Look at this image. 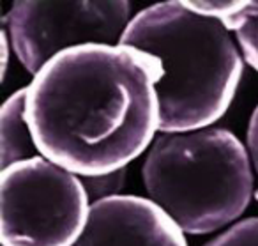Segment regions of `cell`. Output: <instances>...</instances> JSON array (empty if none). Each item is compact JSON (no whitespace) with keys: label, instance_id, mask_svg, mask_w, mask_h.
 Masks as SVG:
<instances>
[{"label":"cell","instance_id":"6da1fadb","mask_svg":"<svg viewBox=\"0 0 258 246\" xmlns=\"http://www.w3.org/2000/svg\"><path fill=\"white\" fill-rule=\"evenodd\" d=\"M27 121L57 167L82 177L124 170L159 131L152 59L122 44L62 52L27 87Z\"/></svg>","mask_w":258,"mask_h":246},{"label":"cell","instance_id":"8992f818","mask_svg":"<svg viewBox=\"0 0 258 246\" xmlns=\"http://www.w3.org/2000/svg\"><path fill=\"white\" fill-rule=\"evenodd\" d=\"M73 246H187L184 232L152 200L117 195L90 206Z\"/></svg>","mask_w":258,"mask_h":246},{"label":"cell","instance_id":"30bf717a","mask_svg":"<svg viewBox=\"0 0 258 246\" xmlns=\"http://www.w3.org/2000/svg\"><path fill=\"white\" fill-rule=\"evenodd\" d=\"M235 37L240 44L242 57L254 71H258V13L247 16L235 29Z\"/></svg>","mask_w":258,"mask_h":246},{"label":"cell","instance_id":"8fae6325","mask_svg":"<svg viewBox=\"0 0 258 246\" xmlns=\"http://www.w3.org/2000/svg\"><path fill=\"white\" fill-rule=\"evenodd\" d=\"M83 184H85V189L92 204L97 200L117 196V191L124 184V170L108 175H99V177H83Z\"/></svg>","mask_w":258,"mask_h":246},{"label":"cell","instance_id":"ba28073f","mask_svg":"<svg viewBox=\"0 0 258 246\" xmlns=\"http://www.w3.org/2000/svg\"><path fill=\"white\" fill-rule=\"evenodd\" d=\"M184 4L198 15L218 20L230 32H235L247 16L258 13V0H184Z\"/></svg>","mask_w":258,"mask_h":246},{"label":"cell","instance_id":"9c48e42d","mask_svg":"<svg viewBox=\"0 0 258 246\" xmlns=\"http://www.w3.org/2000/svg\"><path fill=\"white\" fill-rule=\"evenodd\" d=\"M205 246H258V218L239 221Z\"/></svg>","mask_w":258,"mask_h":246},{"label":"cell","instance_id":"7c38bea8","mask_svg":"<svg viewBox=\"0 0 258 246\" xmlns=\"http://www.w3.org/2000/svg\"><path fill=\"white\" fill-rule=\"evenodd\" d=\"M247 149H249L251 161H253L254 170L258 174V107L254 108L253 115H251L249 126H247ZM254 196L258 200V189L254 193Z\"/></svg>","mask_w":258,"mask_h":246},{"label":"cell","instance_id":"7a4b0ae2","mask_svg":"<svg viewBox=\"0 0 258 246\" xmlns=\"http://www.w3.org/2000/svg\"><path fill=\"white\" fill-rule=\"evenodd\" d=\"M118 44L152 59L161 133L205 129L228 110L242 59L218 20L179 0L159 2L131 20Z\"/></svg>","mask_w":258,"mask_h":246},{"label":"cell","instance_id":"52a82bcc","mask_svg":"<svg viewBox=\"0 0 258 246\" xmlns=\"http://www.w3.org/2000/svg\"><path fill=\"white\" fill-rule=\"evenodd\" d=\"M41 156L27 121V87L6 100L0 110V167L6 170L20 161Z\"/></svg>","mask_w":258,"mask_h":246},{"label":"cell","instance_id":"277c9868","mask_svg":"<svg viewBox=\"0 0 258 246\" xmlns=\"http://www.w3.org/2000/svg\"><path fill=\"white\" fill-rule=\"evenodd\" d=\"M2 246H73L89 220L83 181L43 156L0 174Z\"/></svg>","mask_w":258,"mask_h":246},{"label":"cell","instance_id":"5b68a950","mask_svg":"<svg viewBox=\"0 0 258 246\" xmlns=\"http://www.w3.org/2000/svg\"><path fill=\"white\" fill-rule=\"evenodd\" d=\"M131 20L125 0H16L8 15V32L18 61L36 76L66 50L118 44Z\"/></svg>","mask_w":258,"mask_h":246},{"label":"cell","instance_id":"3957f363","mask_svg":"<svg viewBox=\"0 0 258 246\" xmlns=\"http://www.w3.org/2000/svg\"><path fill=\"white\" fill-rule=\"evenodd\" d=\"M144 182L149 200L187 234L232 223L253 196L249 154L219 128L159 135L145 158Z\"/></svg>","mask_w":258,"mask_h":246}]
</instances>
